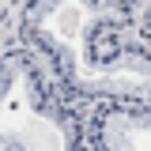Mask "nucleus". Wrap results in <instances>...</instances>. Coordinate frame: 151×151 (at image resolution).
Listing matches in <instances>:
<instances>
[{"mask_svg":"<svg viewBox=\"0 0 151 151\" xmlns=\"http://www.w3.org/2000/svg\"><path fill=\"white\" fill-rule=\"evenodd\" d=\"M94 140L102 151H151V110L110 106L94 121Z\"/></svg>","mask_w":151,"mask_h":151,"instance_id":"nucleus-3","label":"nucleus"},{"mask_svg":"<svg viewBox=\"0 0 151 151\" xmlns=\"http://www.w3.org/2000/svg\"><path fill=\"white\" fill-rule=\"evenodd\" d=\"M0 151H87L23 53L0 60Z\"/></svg>","mask_w":151,"mask_h":151,"instance_id":"nucleus-2","label":"nucleus"},{"mask_svg":"<svg viewBox=\"0 0 151 151\" xmlns=\"http://www.w3.org/2000/svg\"><path fill=\"white\" fill-rule=\"evenodd\" d=\"M30 34L79 94H151V60L102 0H34Z\"/></svg>","mask_w":151,"mask_h":151,"instance_id":"nucleus-1","label":"nucleus"}]
</instances>
